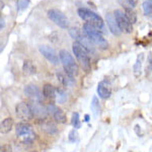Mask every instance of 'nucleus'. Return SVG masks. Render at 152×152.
Masks as SVG:
<instances>
[{
    "label": "nucleus",
    "mask_w": 152,
    "mask_h": 152,
    "mask_svg": "<svg viewBox=\"0 0 152 152\" xmlns=\"http://www.w3.org/2000/svg\"><path fill=\"white\" fill-rule=\"evenodd\" d=\"M71 123H72L73 127H74L75 129H79L80 127H81L80 120H79V114H78V113H73L72 119H71Z\"/></svg>",
    "instance_id": "5701e85b"
},
{
    "label": "nucleus",
    "mask_w": 152,
    "mask_h": 152,
    "mask_svg": "<svg viewBox=\"0 0 152 152\" xmlns=\"http://www.w3.org/2000/svg\"><path fill=\"white\" fill-rule=\"evenodd\" d=\"M39 51L42 55L44 56L50 63H52L54 65H57L59 63V56L57 52L54 50L53 48H51L50 46H40L39 47Z\"/></svg>",
    "instance_id": "1a4fd4ad"
},
{
    "label": "nucleus",
    "mask_w": 152,
    "mask_h": 152,
    "mask_svg": "<svg viewBox=\"0 0 152 152\" xmlns=\"http://www.w3.org/2000/svg\"><path fill=\"white\" fill-rule=\"evenodd\" d=\"M72 50L74 53L76 59H77L78 63L81 65L83 70L89 72L91 65H90V59H89V54L86 50L84 49L82 45H80L77 42H74L72 45Z\"/></svg>",
    "instance_id": "20e7f679"
},
{
    "label": "nucleus",
    "mask_w": 152,
    "mask_h": 152,
    "mask_svg": "<svg viewBox=\"0 0 152 152\" xmlns=\"http://www.w3.org/2000/svg\"><path fill=\"white\" fill-rule=\"evenodd\" d=\"M0 148H1V147H0Z\"/></svg>",
    "instance_id": "c756f323"
},
{
    "label": "nucleus",
    "mask_w": 152,
    "mask_h": 152,
    "mask_svg": "<svg viewBox=\"0 0 152 152\" xmlns=\"http://www.w3.org/2000/svg\"><path fill=\"white\" fill-rule=\"evenodd\" d=\"M97 94H99L100 99H107L111 96L112 89L107 81H102L99 83V86H97Z\"/></svg>",
    "instance_id": "ddd939ff"
},
{
    "label": "nucleus",
    "mask_w": 152,
    "mask_h": 152,
    "mask_svg": "<svg viewBox=\"0 0 152 152\" xmlns=\"http://www.w3.org/2000/svg\"><path fill=\"white\" fill-rule=\"evenodd\" d=\"M126 1L128 2L132 7H135L137 5V3H138V0H126Z\"/></svg>",
    "instance_id": "bb28decb"
},
{
    "label": "nucleus",
    "mask_w": 152,
    "mask_h": 152,
    "mask_svg": "<svg viewBox=\"0 0 152 152\" xmlns=\"http://www.w3.org/2000/svg\"><path fill=\"white\" fill-rule=\"evenodd\" d=\"M24 94H26V95H28L34 102H41L42 99H43V94H42L41 90L39 89V87L37 85L33 84V83L26 85Z\"/></svg>",
    "instance_id": "9d476101"
},
{
    "label": "nucleus",
    "mask_w": 152,
    "mask_h": 152,
    "mask_svg": "<svg viewBox=\"0 0 152 152\" xmlns=\"http://www.w3.org/2000/svg\"><path fill=\"white\" fill-rule=\"evenodd\" d=\"M82 33L89 39V41L91 42L94 46L99 47V49H102V50H105V49L109 47V43H107V41L104 38L102 34L100 33L99 29L95 28L94 26H91V24L85 23L82 28Z\"/></svg>",
    "instance_id": "f03ea898"
},
{
    "label": "nucleus",
    "mask_w": 152,
    "mask_h": 152,
    "mask_svg": "<svg viewBox=\"0 0 152 152\" xmlns=\"http://www.w3.org/2000/svg\"><path fill=\"white\" fill-rule=\"evenodd\" d=\"M85 122H88L89 121V116H88V115H85V120H84Z\"/></svg>",
    "instance_id": "c85d7f7f"
},
{
    "label": "nucleus",
    "mask_w": 152,
    "mask_h": 152,
    "mask_svg": "<svg viewBox=\"0 0 152 152\" xmlns=\"http://www.w3.org/2000/svg\"><path fill=\"white\" fill-rule=\"evenodd\" d=\"M113 14H114L116 23L118 26H119V28L121 29V31H124L126 34H131L133 31V26L128 21V19H127L123 11L120 10V9H116Z\"/></svg>",
    "instance_id": "0eeeda50"
},
{
    "label": "nucleus",
    "mask_w": 152,
    "mask_h": 152,
    "mask_svg": "<svg viewBox=\"0 0 152 152\" xmlns=\"http://www.w3.org/2000/svg\"><path fill=\"white\" fill-rule=\"evenodd\" d=\"M143 58H144V54L141 53L138 55L137 60L135 62V64L133 66V72L135 77H139L142 73V64H143Z\"/></svg>",
    "instance_id": "f3484780"
},
{
    "label": "nucleus",
    "mask_w": 152,
    "mask_h": 152,
    "mask_svg": "<svg viewBox=\"0 0 152 152\" xmlns=\"http://www.w3.org/2000/svg\"><path fill=\"white\" fill-rule=\"evenodd\" d=\"M44 97L48 100H54L56 99V89L50 83H46L43 87V94Z\"/></svg>",
    "instance_id": "4468645a"
},
{
    "label": "nucleus",
    "mask_w": 152,
    "mask_h": 152,
    "mask_svg": "<svg viewBox=\"0 0 152 152\" xmlns=\"http://www.w3.org/2000/svg\"><path fill=\"white\" fill-rule=\"evenodd\" d=\"M143 10L144 14L147 16H151V12H152V2L151 0H146L143 2Z\"/></svg>",
    "instance_id": "4be33fe9"
},
{
    "label": "nucleus",
    "mask_w": 152,
    "mask_h": 152,
    "mask_svg": "<svg viewBox=\"0 0 152 152\" xmlns=\"http://www.w3.org/2000/svg\"><path fill=\"white\" fill-rule=\"evenodd\" d=\"M15 132L16 135H18V138H19V140L26 144L31 143L36 138V134L33 131V127L28 122L18 123L16 125Z\"/></svg>",
    "instance_id": "39448f33"
},
{
    "label": "nucleus",
    "mask_w": 152,
    "mask_h": 152,
    "mask_svg": "<svg viewBox=\"0 0 152 152\" xmlns=\"http://www.w3.org/2000/svg\"><path fill=\"white\" fill-rule=\"evenodd\" d=\"M124 13H125V15H126L127 19H128V21L132 26L137 21V14H136V12L132 9V7H126Z\"/></svg>",
    "instance_id": "aec40b11"
},
{
    "label": "nucleus",
    "mask_w": 152,
    "mask_h": 152,
    "mask_svg": "<svg viewBox=\"0 0 152 152\" xmlns=\"http://www.w3.org/2000/svg\"><path fill=\"white\" fill-rule=\"evenodd\" d=\"M47 112H49L50 114H52L54 120H55L56 122H58V123L65 124L66 122H67V117H66L65 113L63 112V110L58 107H56L55 104H52L48 105Z\"/></svg>",
    "instance_id": "9b49d317"
},
{
    "label": "nucleus",
    "mask_w": 152,
    "mask_h": 152,
    "mask_svg": "<svg viewBox=\"0 0 152 152\" xmlns=\"http://www.w3.org/2000/svg\"><path fill=\"white\" fill-rule=\"evenodd\" d=\"M29 3L28 0H18V9L19 11L24 10Z\"/></svg>",
    "instance_id": "b1692460"
},
{
    "label": "nucleus",
    "mask_w": 152,
    "mask_h": 152,
    "mask_svg": "<svg viewBox=\"0 0 152 152\" xmlns=\"http://www.w3.org/2000/svg\"><path fill=\"white\" fill-rule=\"evenodd\" d=\"M15 114L18 119H20L23 122H28L29 120L33 119L34 115L31 111V104H26V102H19L15 107Z\"/></svg>",
    "instance_id": "6e6552de"
},
{
    "label": "nucleus",
    "mask_w": 152,
    "mask_h": 152,
    "mask_svg": "<svg viewBox=\"0 0 152 152\" xmlns=\"http://www.w3.org/2000/svg\"><path fill=\"white\" fill-rule=\"evenodd\" d=\"M14 126V121L12 118H6L0 123V133L1 134H7L11 131Z\"/></svg>",
    "instance_id": "2eb2a0df"
},
{
    "label": "nucleus",
    "mask_w": 152,
    "mask_h": 152,
    "mask_svg": "<svg viewBox=\"0 0 152 152\" xmlns=\"http://www.w3.org/2000/svg\"><path fill=\"white\" fill-rule=\"evenodd\" d=\"M31 107L34 116H37L39 118H45L46 115H47V109L40 105V102H34V104L31 105Z\"/></svg>",
    "instance_id": "dca6fc26"
},
{
    "label": "nucleus",
    "mask_w": 152,
    "mask_h": 152,
    "mask_svg": "<svg viewBox=\"0 0 152 152\" xmlns=\"http://www.w3.org/2000/svg\"><path fill=\"white\" fill-rule=\"evenodd\" d=\"M59 58H60L66 74L70 78H75L79 73V68L73 56L67 50H61L59 53Z\"/></svg>",
    "instance_id": "7ed1b4c3"
},
{
    "label": "nucleus",
    "mask_w": 152,
    "mask_h": 152,
    "mask_svg": "<svg viewBox=\"0 0 152 152\" xmlns=\"http://www.w3.org/2000/svg\"><path fill=\"white\" fill-rule=\"evenodd\" d=\"M47 14H48V18L55 24H57L59 28H68V26H69V20H68L67 16L62 11L52 8V9H49Z\"/></svg>",
    "instance_id": "423d86ee"
},
{
    "label": "nucleus",
    "mask_w": 152,
    "mask_h": 152,
    "mask_svg": "<svg viewBox=\"0 0 152 152\" xmlns=\"http://www.w3.org/2000/svg\"><path fill=\"white\" fill-rule=\"evenodd\" d=\"M77 13L80 18L85 20L87 23L94 26L95 28L99 29L102 35L107 34V31H105V28H104V19L100 18L99 14L95 13L94 11L90 10V9H87V8H84V7H81V8H78Z\"/></svg>",
    "instance_id": "f257e3e1"
},
{
    "label": "nucleus",
    "mask_w": 152,
    "mask_h": 152,
    "mask_svg": "<svg viewBox=\"0 0 152 152\" xmlns=\"http://www.w3.org/2000/svg\"><path fill=\"white\" fill-rule=\"evenodd\" d=\"M4 26H5V21H4V19L2 18H0V31H1Z\"/></svg>",
    "instance_id": "cd10ccee"
},
{
    "label": "nucleus",
    "mask_w": 152,
    "mask_h": 152,
    "mask_svg": "<svg viewBox=\"0 0 152 152\" xmlns=\"http://www.w3.org/2000/svg\"><path fill=\"white\" fill-rule=\"evenodd\" d=\"M42 130L45 131L46 133L53 135L57 132V127H56V125L54 124L53 122L47 121V122H44V123L42 124Z\"/></svg>",
    "instance_id": "6ab92c4d"
},
{
    "label": "nucleus",
    "mask_w": 152,
    "mask_h": 152,
    "mask_svg": "<svg viewBox=\"0 0 152 152\" xmlns=\"http://www.w3.org/2000/svg\"><path fill=\"white\" fill-rule=\"evenodd\" d=\"M105 20H107V24L109 26V29L111 31V33L115 36H120L122 34L121 29L119 28L118 24L116 23V19L114 18V14L109 12V13L105 15Z\"/></svg>",
    "instance_id": "f8f14e48"
},
{
    "label": "nucleus",
    "mask_w": 152,
    "mask_h": 152,
    "mask_svg": "<svg viewBox=\"0 0 152 152\" xmlns=\"http://www.w3.org/2000/svg\"><path fill=\"white\" fill-rule=\"evenodd\" d=\"M77 136H78V134H77V132H76V130L75 129L71 130L69 133V140L71 142H75L77 140Z\"/></svg>",
    "instance_id": "393cba45"
},
{
    "label": "nucleus",
    "mask_w": 152,
    "mask_h": 152,
    "mask_svg": "<svg viewBox=\"0 0 152 152\" xmlns=\"http://www.w3.org/2000/svg\"><path fill=\"white\" fill-rule=\"evenodd\" d=\"M0 152H12V148L9 144H4V145L0 148Z\"/></svg>",
    "instance_id": "a878e982"
},
{
    "label": "nucleus",
    "mask_w": 152,
    "mask_h": 152,
    "mask_svg": "<svg viewBox=\"0 0 152 152\" xmlns=\"http://www.w3.org/2000/svg\"><path fill=\"white\" fill-rule=\"evenodd\" d=\"M90 107H91V111H92V113H94V116H97V115L99 114L100 107H99V99H97L96 96L92 97V102H91V105H90Z\"/></svg>",
    "instance_id": "412c9836"
},
{
    "label": "nucleus",
    "mask_w": 152,
    "mask_h": 152,
    "mask_svg": "<svg viewBox=\"0 0 152 152\" xmlns=\"http://www.w3.org/2000/svg\"><path fill=\"white\" fill-rule=\"evenodd\" d=\"M23 71L26 75H33L37 72V68L33 61L31 60H26L23 62Z\"/></svg>",
    "instance_id": "a211bd4d"
}]
</instances>
